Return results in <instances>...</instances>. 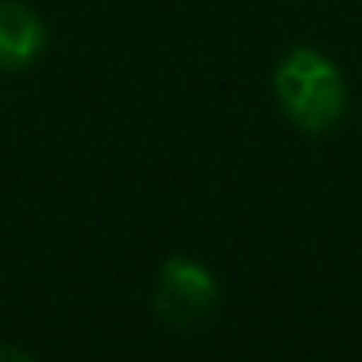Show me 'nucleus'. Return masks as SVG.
I'll use <instances>...</instances> for the list:
<instances>
[{
	"mask_svg": "<svg viewBox=\"0 0 362 362\" xmlns=\"http://www.w3.org/2000/svg\"><path fill=\"white\" fill-rule=\"evenodd\" d=\"M273 94L284 117L304 133H327L346 113L343 71L315 47H292L273 71Z\"/></svg>",
	"mask_w": 362,
	"mask_h": 362,
	"instance_id": "obj_1",
	"label": "nucleus"
},
{
	"mask_svg": "<svg viewBox=\"0 0 362 362\" xmlns=\"http://www.w3.org/2000/svg\"><path fill=\"white\" fill-rule=\"evenodd\" d=\"M218 304V281L203 261L168 257L156 281V312L164 323L180 331H191L206 320Z\"/></svg>",
	"mask_w": 362,
	"mask_h": 362,
	"instance_id": "obj_2",
	"label": "nucleus"
},
{
	"mask_svg": "<svg viewBox=\"0 0 362 362\" xmlns=\"http://www.w3.org/2000/svg\"><path fill=\"white\" fill-rule=\"evenodd\" d=\"M47 28L40 12L20 0H0V71H24L43 55Z\"/></svg>",
	"mask_w": 362,
	"mask_h": 362,
	"instance_id": "obj_3",
	"label": "nucleus"
}]
</instances>
